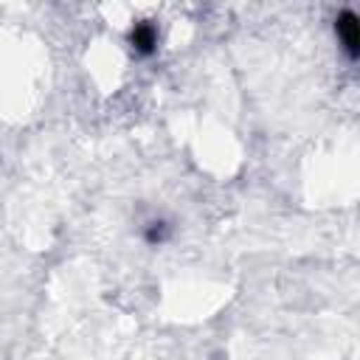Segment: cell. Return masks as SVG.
<instances>
[{
    "label": "cell",
    "mask_w": 360,
    "mask_h": 360,
    "mask_svg": "<svg viewBox=\"0 0 360 360\" xmlns=\"http://www.w3.org/2000/svg\"><path fill=\"white\" fill-rule=\"evenodd\" d=\"M335 28H338L349 56L357 59V53H360V22H357V14L354 11H340L338 20H335Z\"/></svg>",
    "instance_id": "cell-1"
},
{
    "label": "cell",
    "mask_w": 360,
    "mask_h": 360,
    "mask_svg": "<svg viewBox=\"0 0 360 360\" xmlns=\"http://www.w3.org/2000/svg\"><path fill=\"white\" fill-rule=\"evenodd\" d=\"M129 42L132 48L141 53V56H149L155 53V45H158V31L152 22H135L132 31H129Z\"/></svg>",
    "instance_id": "cell-2"
},
{
    "label": "cell",
    "mask_w": 360,
    "mask_h": 360,
    "mask_svg": "<svg viewBox=\"0 0 360 360\" xmlns=\"http://www.w3.org/2000/svg\"><path fill=\"white\" fill-rule=\"evenodd\" d=\"M166 236H169L166 222H152V225L146 228V242H149V245H160Z\"/></svg>",
    "instance_id": "cell-3"
}]
</instances>
